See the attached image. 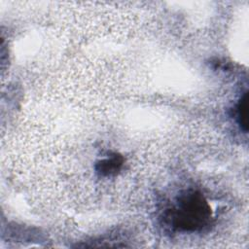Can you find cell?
Masks as SVG:
<instances>
[{"instance_id": "cell-1", "label": "cell", "mask_w": 249, "mask_h": 249, "mask_svg": "<svg viewBox=\"0 0 249 249\" xmlns=\"http://www.w3.org/2000/svg\"><path fill=\"white\" fill-rule=\"evenodd\" d=\"M212 216L211 207L205 197L197 191H185L167 211L166 220L173 229L195 231L207 226Z\"/></svg>"}, {"instance_id": "cell-2", "label": "cell", "mask_w": 249, "mask_h": 249, "mask_svg": "<svg viewBox=\"0 0 249 249\" xmlns=\"http://www.w3.org/2000/svg\"><path fill=\"white\" fill-rule=\"evenodd\" d=\"M124 162V159L122 156L114 154L109 158L101 160L95 165V169L98 174L101 176H111L117 174V172L121 169Z\"/></svg>"}, {"instance_id": "cell-3", "label": "cell", "mask_w": 249, "mask_h": 249, "mask_svg": "<svg viewBox=\"0 0 249 249\" xmlns=\"http://www.w3.org/2000/svg\"><path fill=\"white\" fill-rule=\"evenodd\" d=\"M237 122L240 127L246 132L248 130V93L245 92L239 99L236 107Z\"/></svg>"}]
</instances>
